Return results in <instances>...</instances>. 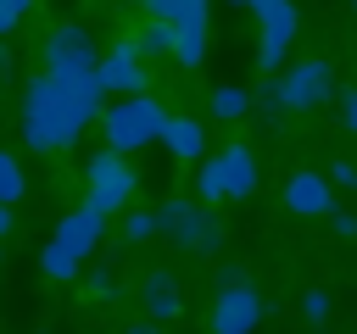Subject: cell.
Instances as JSON below:
<instances>
[{
	"mask_svg": "<svg viewBox=\"0 0 357 334\" xmlns=\"http://www.w3.org/2000/svg\"><path fill=\"white\" fill-rule=\"evenodd\" d=\"M100 234H106V212H95V206H78V212H67V217L56 223V234H50V239H56L67 256H78V262H84V256L100 245Z\"/></svg>",
	"mask_w": 357,
	"mask_h": 334,
	"instance_id": "cell-10",
	"label": "cell"
},
{
	"mask_svg": "<svg viewBox=\"0 0 357 334\" xmlns=\"http://www.w3.org/2000/svg\"><path fill=\"white\" fill-rule=\"evenodd\" d=\"M195 200H201V206L229 200V184H223V161H218V156H201V161H195Z\"/></svg>",
	"mask_w": 357,
	"mask_h": 334,
	"instance_id": "cell-17",
	"label": "cell"
},
{
	"mask_svg": "<svg viewBox=\"0 0 357 334\" xmlns=\"http://www.w3.org/2000/svg\"><path fill=\"white\" fill-rule=\"evenodd\" d=\"M123 239H128V245L156 239V217H151V212H128V217H123Z\"/></svg>",
	"mask_w": 357,
	"mask_h": 334,
	"instance_id": "cell-22",
	"label": "cell"
},
{
	"mask_svg": "<svg viewBox=\"0 0 357 334\" xmlns=\"http://www.w3.org/2000/svg\"><path fill=\"white\" fill-rule=\"evenodd\" d=\"M335 100H340V122L357 134V89H346V95H335Z\"/></svg>",
	"mask_w": 357,
	"mask_h": 334,
	"instance_id": "cell-27",
	"label": "cell"
},
{
	"mask_svg": "<svg viewBox=\"0 0 357 334\" xmlns=\"http://www.w3.org/2000/svg\"><path fill=\"white\" fill-rule=\"evenodd\" d=\"M273 95H279L284 111H318L324 100H335V67H329L324 56L296 61V67H284V72L273 78Z\"/></svg>",
	"mask_w": 357,
	"mask_h": 334,
	"instance_id": "cell-5",
	"label": "cell"
},
{
	"mask_svg": "<svg viewBox=\"0 0 357 334\" xmlns=\"http://www.w3.org/2000/svg\"><path fill=\"white\" fill-rule=\"evenodd\" d=\"M351 11H357V0H351Z\"/></svg>",
	"mask_w": 357,
	"mask_h": 334,
	"instance_id": "cell-35",
	"label": "cell"
},
{
	"mask_svg": "<svg viewBox=\"0 0 357 334\" xmlns=\"http://www.w3.org/2000/svg\"><path fill=\"white\" fill-rule=\"evenodd\" d=\"M17 128H22V145H33V150L45 156V150H67V145L84 134V117H78V106H73V95H67L61 78L33 72V78L22 84Z\"/></svg>",
	"mask_w": 357,
	"mask_h": 334,
	"instance_id": "cell-1",
	"label": "cell"
},
{
	"mask_svg": "<svg viewBox=\"0 0 357 334\" xmlns=\"http://www.w3.org/2000/svg\"><path fill=\"white\" fill-rule=\"evenodd\" d=\"M134 167H128V156H117V150H95L89 161H84V206H95V212H123L128 200H134Z\"/></svg>",
	"mask_w": 357,
	"mask_h": 334,
	"instance_id": "cell-4",
	"label": "cell"
},
{
	"mask_svg": "<svg viewBox=\"0 0 357 334\" xmlns=\"http://www.w3.org/2000/svg\"><path fill=\"white\" fill-rule=\"evenodd\" d=\"M89 289H95L100 301H117V273H112V267H95V273H89Z\"/></svg>",
	"mask_w": 357,
	"mask_h": 334,
	"instance_id": "cell-25",
	"label": "cell"
},
{
	"mask_svg": "<svg viewBox=\"0 0 357 334\" xmlns=\"http://www.w3.org/2000/svg\"><path fill=\"white\" fill-rule=\"evenodd\" d=\"M128 334H162V323H128Z\"/></svg>",
	"mask_w": 357,
	"mask_h": 334,
	"instance_id": "cell-29",
	"label": "cell"
},
{
	"mask_svg": "<svg viewBox=\"0 0 357 334\" xmlns=\"http://www.w3.org/2000/svg\"><path fill=\"white\" fill-rule=\"evenodd\" d=\"M0 78H11V50L0 45Z\"/></svg>",
	"mask_w": 357,
	"mask_h": 334,
	"instance_id": "cell-30",
	"label": "cell"
},
{
	"mask_svg": "<svg viewBox=\"0 0 357 334\" xmlns=\"http://www.w3.org/2000/svg\"><path fill=\"white\" fill-rule=\"evenodd\" d=\"M139 306H145V317H151V323H173V317L184 312V295H178V278H173L167 267H156V273H145V284H139Z\"/></svg>",
	"mask_w": 357,
	"mask_h": 334,
	"instance_id": "cell-11",
	"label": "cell"
},
{
	"mask_svg": "<svg viewBox=\"0 0 357 334\" xmlns=\"http://www.w3.org/2000/svg\"><path fill=\"white\" fill-rule=\"evenodd\" d=\"M206 106H212L218 122H240V117H251V89H240V84H218V89L206 95Z\"/></svg>",
	"mask_w": 357,
	"mask_h": 334,
	"instance_id": "cell-16",
	"label": "cell"
},
{
	"mask_svg": "<svg viewBox=\"0 0 357 334\" xmlns=\"http://www.w3.org/2000/svg\"><path fill=\"white\" fill-rule=\"evenodd\" d=\"M95 33L84 28V22H61V28H50V39H45V72L50 78H73V72H89L95 67Z\"/></svg>",
	"mask_w": 357,
	"mask_h": 334,
	"instance_id": "cell-7",
	"label": "cell"
},
{
	"mask_svg": "<svg viewBox=\"0 0 357 334\" xmlns=\"http://www.w3.org/2000/svg\"><path fill=\"white\" fill-rule=\"evenodd\" d=\"M123 6H139V0H123Z\"/></svg>",
	"mask_w": 357,
	"mask_h": 334,
	"instance_id": "cell-33",
	"label": "cell"
},
{
	"mask_svg": "<svg viewBox=\"0 0 357 334\" xmlns=\"http://www.w3.org/2000/svg\"><path fill=\"white\" fill-rule=\"evenodd\" d=\"M95 78L106 84V95H145V61L134 39H117L106 56H95Z\"/></svg>",
	"mask_w": 357,
	"mask_h": 334,
	"instance_id": "cell-8",
	"label": "cell"
},
{
	"mask_svg": "<svg viewBox=\"0 0 357 334\" xmlns=\"http://www.w3.org/2000/svg\"><path fill=\"white\" fill-rule=\"evenodd\" d=\"M245 6L257 11V67L268 78L284 67V50L296 39V6L290 0H245Z\"/></svg>",
	"mask_w": 357,
	"mask_h": 334,
	"instance_id": "cell-6",
	"label": "cell"
},
{
	"mask_svg": "<svg viewBox=\"0 0 357 334\" xmlns=\"http://www.w3.org/2000/svg\"><path fill=\"white\" fill-rule=\"evenodd\" d=\"M28 195V178H22V161L11 150H0V206H17Z\"/></svg>",
	"mask_w": 357,
	"mask_h": 334,
	"instance_id": "cell-18",
	"label": "cell"
},
{
	"mask_svg": "<svg viewBox=\"0 0 357 334\" xmlns=\"http://www.w3.org/2000/svg\"><path fill=\"white\" fill-rule=\"evenodd\" d=\"M162 100H151V95H123V100H106L100 106V128H106V150H117V156H134V150H145V145H156V134H162Z\"/></svg>",
	"mask_w": 357,
	"mask_h": 334,
	"instance_id": "cell-2",
	"label": "cell"
},
{
	"mask_svg": "<svg viewBox=\"0 0 357 334\" xmlns=\"http://www.w3.org/2000/svg\"><path fill=\"white\" fill-rule=\"evenodd\" d=\"M262 323V295L251 284H223L212 301V334H251Z\"/></svg>",
	"mask_w": 357,
	"mask_h": 334,
	"instance_id": "cell-9",
	"label": "cell"
},
{
	"mask_svg": "<svg viewBox=\"0 0 357 334\" xmlns=\"http://www.w3.org/2000/svg\"><path fill=\"white\" fill-rule=\"evenodd\" d=\"M156 234L162 239H173L178 250H195V256H212V250H223V223L212 217V206H201V200H162L156 212Z\"/></svg>",
	"mask_w": 357,
	"mask_h": 334,
	"instance_id": "cell-3",
	"label": "cell"
},
{
	"mask_svg": "<svg viewBox=\"0 0 357 334\" xmlns=\"http://www.w3.org/2000/svg\"><path fill=\"white\" fill-rule=\"evenodd\" d=\"M39 267H45V278H73V273H78V256H67V250L50 239V245L39 250Z\"/></svg>",
	"mask_w": 357,
	"mask_h": 334,
	"instance_id": "cell-21",
	"label": "cell"
},
{
	"mask_svg": "<svg viewBox=\"0 0 357 334\" xmlns=\"http://www.w3.org/2000/svg\"><path fill=\"white\" fill-rule=\"evenodd\" d=\"M156 145H162L167 156H178V161H201V156H206V128H201L195 117H162Z\"/></svg>",
	"mask_w": 357,
	"mask_h": 334,
	"instance_id": "cell-12",
	"label": "cell"
},
{
	"mask_svg": "<svg viewBox=\"0 0 357 334\" xmlns=\"http://www.w3.org/2000/svg\"><path fill=\"white\" fill-rule=\"evenodd\" d=\"M134 45H139V56H167V50H173V22L151 17V22H145V33H139Z\"/></svg>",
	"mask_w": 357,
	"mask_h": 334,
	"instance_id": "cell-19",
	"label": "cell"
},
{
	"mask_svg": "<svg viewBox=\"0 0 357 334\" xmlns=\"http://www.w3.org/2000/svg\"><path fill=\"white\" fill-rule=\"evenodd\" d=\"M223 184H229V200H245L251 189H257V156H251V145H223Z\"/></svg>",
	"mask_w": 357,
	"mask_h": 334,
	"instance_id": "cell-14",
	"label": "cell"
},
{
	"mask_svg": "<svg viewBox=\"0 0 357 334\" xmlns=\"http://www.w3.org/2000/svg\"><path fill=\"white\" fill-rule=\"evenodd\" d=\"M6 228H11V206H0V234H6Z\"/></svg>",
	"mask_w": 357,
	"mask_h": 334,
	"instance_id": "cell-31",
	"label": "cell"
},
{
	"mask_svg": "<svg viewBox=\"0 0 357 334\" xmlns=\"http://www.w3.org/2000/svg\"><path fill=\"white\" fill-rule=\"evenodd\" d=\"M351 189H357V173H351Z\"/></svg>",
	"mask_w": 357,
	"mask_h": 334,
	"instance_id": "cell-32",
	"label": "cell"
},
{
	"mask_svg": "<svg viewBox=\"0 0 357 334\" xmlns=\"http://www.w3.org/2000/svg\"><path fill=\"white\" fill-rule=\"evenodd\" d=\"M301 317L318 328V323L329 317V295H324V289H307V295H301Z\"/></svg>",
	"mask_w": 357,
	"mask_h": 334,
	"instance_id": "cell-23",
	"label": "cell"
},
{
	"mask_svg": "<svg viewBox=\"0 0 357 334\" xmlns=\"http://www.w3.org/2000/svg\"><path fill=\"white\" fill-rule=\"evenodd\" d=\"M284 206L301 212V217H324V212L335 206V189H329V178H318V173H290V184H284Z\"/></svg>",
	"mask_w": 357,
	"mask_h": 334,
	"instance_id": "cell-13",
	"label": "cell"
},
{
	"mask_svg": "<svg viewBox=\"0 0 357 334\" xmlns=\"http://www.w3.org/2000/svg\"><path fill=\"white\" fill-rule=\"evenodd\" d=\"M351 173H357L351 161H335V167H329V184H346V189H351Z\"/></svg>",
	"mask_w": 357,
	"mask_h": 334,
	"instance_id": "cell-28",
	"label": "cell"
},
{
	"mask_svg": "<svg viewBox=\"0 0 357 334\" xmlns=\"http://www.w3.org/2000/svg\"><path fill=\"white\" fill-rule=\"evenodd\" d=\"M167 56H173L178 67H201V61H206V17H178Z\"/></svg>",
	"mask_w": 357,
	"mask_h": 334,
	"instance_id": "cell-15",
	"label": "cell"
},
{
	"mask_svg": "<svg viewBox=\"0 0 357 334\" xmlns=\"http://www.w3.org/2000/svg\"><path fill=\"white\" fill-rule=\"evenodd\" d=\"M28 6H33V0H0V39H6V33L28 17Z\"/></svg>",
	"mask_w": 357,
	"mask_h": 334,
	"instance_id": "cell-24",
	"label": "cell"
},
{
	"mask_svg": "<svg viewBox=\"0 0 357 334\" xmlns=\"http://www.w3.org/2000/svg\"><path fill=\"white\" fill-rule=\"evenodd\" d=\"M151 17L162 22H178V17H206V0H139Z\"/></svg>",
	"mask_w": 357,
	"mask_h": 334,
	"instance_id": "cell-20",
	"label": "cell"
},
{
	"mask_svg": "<svg viewBox=\"0 0 357 334\" xmlns=\"http://www.w3.org/2000/svg\"><path fill=\"white\" fill-rule=\"evenodd\" d=\"M324 217H329V228H335V234H346V239L357 234V217H351V212H340V206H329Z\"/></svg>",
	"mask_w": 357,
	"mask_h": 334,
	"instance_id": "cell-26",
	"label": "cell"
},
{
	"mask_svg": "<svg viewBox=\"0 0 357 334\" xmlns=\"http://www.w3.org/2000/svg\"><path fill=\"white\" fill-rule=\"evenodd\" d=\"M229 6H245V0H229Z\"/></svg>",
	"mask_w": 357,
	"mask_h": 334,
	"instance_id": "cell-34",
	"label": "cell"
}]
</instances>
